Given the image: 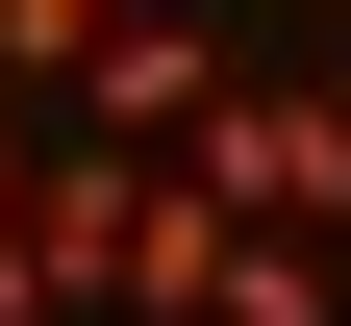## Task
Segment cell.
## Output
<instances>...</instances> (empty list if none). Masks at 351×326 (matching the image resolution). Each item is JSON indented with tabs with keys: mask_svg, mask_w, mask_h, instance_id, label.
I'll use <instances>...</instances> for the list:
<instances>
[{
	"mask_svg": "<svg viewBox=\"0 0 351 326\" xmlns=\"http://www.w3.org/2000/svg\"><path fill=\"white\" fill-rule=\"evenodd\" d=\"M0 201H25V101H0ZM0 326H51V276H25V226H0Z\"/></svg>",
	"mask_w": 351,
	"mask_h": 326,
	"instance_id": "obj_6",
	"label": "cell"
},
{
	"mask_svg": "<svg viewBox=\"0 0 351 326\" xmlns=\"http://www.w3.org/2000/svg\"><path fill=\"white\" fill-rule=\"evenodd\" d=\"M201 276H226V201H201L176 151H125V201H101V301H125V326H201Z\"/></svg>",
	"mask_w": 351,
	"mask_h": 326,
	"instance_id": "obj_3",
	"label": "cell"
},
{
	"mask_svg": "<svg viewBox=\"0 0 351 326\" xmlns=\"http://www.w3.org/2000/svg\"><path fill=\"white\" fill-rule=\"evenodd\" d=\"M125 0H0V101H75V51H101Z\"/></svg>",
	"mask_w": 351,
	"mask_h": 326,
	"instance_id": "obj_5",
	"label": "cell"
},
{
	"mask_svg": "<svg viewBox=\"0 0 351 326\" xmlns=\"http://www.w3.org/2000/svg\"><path fill=\"white\" fill-rule=\"evenodd\" d=\"M201 101H226V0H125L101 51H75V126H101V151H176Z\"/></svg>",
	"mask_w": 351,
	"mask_h": 326,
	"instance_id": "obj_2",
	"label": "cell"
},
{
	"mask_svg": "<svg viewBox=\"0 0 351 326\" xmlns=\"http://www.w3.org/2000/svg\"><path fill=\"white\" fill-rule=\"evenodd\" d=\"M251 25H326V0H251Z\"/></svg>",
	"mask_w": 351,
	"mask_h": 326,
	"instance_id": "obj_7",
	"label": "cell"
},
{
	"mask_svg": "<svg viewBox=\"0 0 351 326\" xmlns=\"http://www.w3.org/2000/svg\"><path fill=\"white\" fill-rule=\"evenodd\" d=\"M176 176H201L226 226H301V251H351V101H326V75H251V51H226V101L176 126Z\"/></svg>",
	"mask_w": 351,
	"mask_h": 326,
	"instance_id": "obj_1",
	"label": "cell"
},
{
	"mask_svg": "<svg viewBox=\"0 0 351 326\" xmlns=\"http://www.w3.org/2000/svg\"><path fill=\"white\" fill-rule=\"evenodd\" d=\"M201 326H351V276L301 251V226H226V276H201Z\"/></svg>",
	"mask_w": 351,
	"mask_h": 326,
	"instance_id": "obj_4",
	"label": "cell"
}]
</instances>
